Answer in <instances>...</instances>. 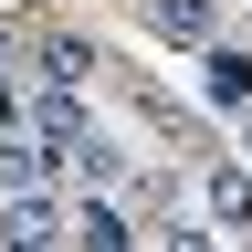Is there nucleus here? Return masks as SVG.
Returning a JSON list of instances; mask_svg holds the SVG:
<instances>
[{"instance_id":"9d476101","label":"nucleus","mask_w":252,"mask_h":252,"mask_svg":"<svg viewBox=\"0 0 252 252\" xmlns=\"http://www.w3.org/2000/svg\"><path fill=\"white\" fill-rule=\"evenodd\" d=\"M242 11H252V0H242Z\"/></svg>"},{"instance_id":"39448f33","label":"nucleus","mask_w":252,"mask_h":252,"mask_svg":"<svg viewBox=\"0 0 252 252\" xmlns=\"http://www.w3.org/2000/svg\"><path fill=\"white\" fill-rule=\"evenodd\" d=\"M200 220H210V231H252V168H242V158H200Z\"/></svg>"},{"instance_id":"423d86ee","label":"nucleus","mask_w":252,"mask_h":252,"mask_svg":"<svg viewBox=\"0 0 252 252\" xmlns=\"http://www.w3.org/2000/svg\"><path fill=\"white\" fill-rule=\"evenodd\" d=\"M0 242H11V252L63 242V200H53V189H11V200H0Z\"/></svg>"},{"instance_id":"1a4fd4ad","label":"nucleus","mask_w":252,"mask_h":252,"mask_svg":"<svg viewBox=\"0 0 252 252\" xmlns=\"http://www.w3.org/2000/svg\"><path fill=\"white\" fill-rule=\"evenodd\" d=\"M242 147H252V126H242Z\"/></svg>"},{"instance_id":"f03ea898","label":"nucleus","mask_w":252,"mask_h":252,"mask_svg":"<svg viewBox=\"0 0 252 252\" xmlns=\"http://www.w3.org/2000/svg\"><path fill=\"white\" fill-rule=\"evenodd\" d=\"M126 105H137V126H147V137H158V147H168V158H189V168H200V158H210V126H200V116H189V105H179V94H158L147 74H126Z\"/></svg>"},{"instance_id":"6e6552de","label":"nucleus","mask_w":252,"mask_h":252,"mask_svg":"<svg viewBox=\"0 0 252 252\" xmlns=\"http://www.w3.org/2000/svg\"><path fill=\"white\" fill-rule=\"evenodd\" d=\"M0 63H11V21H0Z\"/></svg>"},{"instance_id":"20e7f679","label":"nucleus","mask_w":252,"mask_h":252,"mask_svg":"<svg viewBox=\"0 0 252 252\" xmlns=\"http://www.w3.org/2000/svg\"><path fill=\"white\" fill-rule=\"evenodd\" d=\"M32 74L63 84V94H84L94 74H105V42H94V32H32Z\"/></svg>"},{"instance_id":"0eeeda50","label":"nucleus","mask_w":252,"mask_h":252,"mask_svg":"<svg viewBox=\"0 0 252 252\" xmlns=\"http://www.w3.org/2000/svg\"><path fill=\"white\" fill-rule=\"evenodd\" d=\"M137 21L158 32V42H179V53H189L200 32H220V0H137Z\"/></svg>"},{"instance_id":"f257e3e1","label":"nucleus","mask_w":252,"mask_h":252,"mask_svg":"<svg viewBox=\"0 0 252 252\" xmlns=\"http://www.w3.org/2000/svg\"><path fill=\"white\" fill-rule=\"evenodd\" d=\"M63 242H84V252H126V242H137L126 189H63Z\"/></svg>"},{"instance_id":"7ed1b4c3","label":"nucleus","mask_w":252,"mask_h":252,"mask_svg":"<svg viewBox=\"0 0 252 252\" xmlns=\"http://www.w3.org/2000/svg\"><path fill=\"white\" fill-rule=\"evenodd\" d=\"M200 94H210V116H252V42H220V32H200Z\"/></svg>"}]
</instances>
